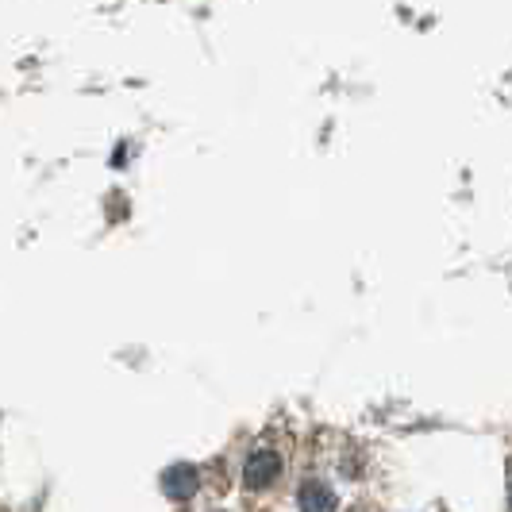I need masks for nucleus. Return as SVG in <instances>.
I'll use <instances>...</instances> for the list:
<instances>
[{
	"label": "nucleus",
	"mask_w": 512,
	"mask_h": 512,
	"mask_svg": "<svg viewBox=\"0 0 512 512\" xmlns=\"http://www.w3.org/2000/svg\"><path fill=\"white\" fill-rule=\"evenodd\" d=\"M278 474H282V459L274 455V451H255L251 459L243 462V482L251 489H266L278 482Z\"/></svg>",
	"instance_id": "nucleus-1"
},
{
	"label": "nucleus",
	"mask_w": 512,
	"mask_h": 512,
	"mask_svg": "<svg viewBox=\"0 0 512 512\" xmlns=\"http://www.w3.org/2000/svg\"><path fill=\"white\" fill-rule=\"evenodd\" d=\"M197 486H201V478H197V470L189 466V462H178V466H170L166 474H162V489L170 493V497H193L197 493Z\"/></svg>",
	"instance_id": "nucleus-2"
},
{
	"label": "nucleus",
	"mask_w": 512,
	"mask_h": 512,
	"mask_svg": "<svg viewBox=\"0 0 512 512\" xmlns=\"http://www.w3.org/2000/svg\"><path fill=\"white\" fill-rule=\"evenodd\" d=\"M297 505H301V512H335V493L332 486H324V482H301V489H297Z\"/></svg>",
	"instance_id": "nucleus-3"
}]
</instances>
